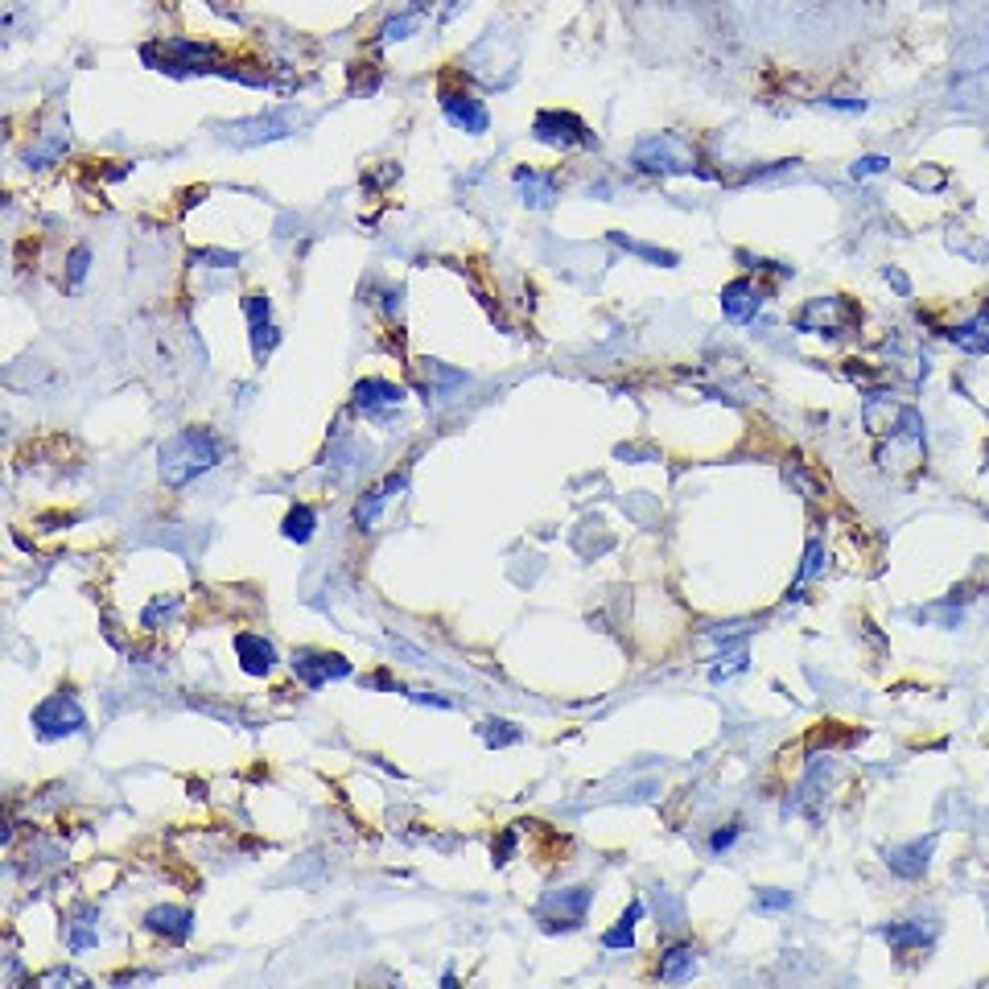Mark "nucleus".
I'll return each instance as SVG.
<instances>
[{"label":"nucleus","instance_id":"423d86ee","mask_svg":"<svg viewBox=\"0 0 989 989\" xmlns=\"http://www.w3.org/2000/svg\"><path fill=\"white\" fill-rule=\"evenodd\" d=\"M858 318V310H854V301H845V297H812L804 310L792 318V326L800 330V334H841L849 322Z\"/></svg>","mask_w":989,"mask_h":989},{"label":"nucleus","instance_id":"f8f14e48","mask_svg":"<svg viewBox=\"0 0 989 989\" xmlns=\"http://www.w3.org/2000/svg\"><path fill=\"white\" fill-rule=\"evenodd\" d=\"M235 656H240V668L248 676H268L272 668H277V647H272L264 635H256V631L235 635Z\"/></svg>","mask_w":989,"mask_h":989},{"label":"nucleus","instance_id":"c9c22d12","mask_svg":"<svg viewBox=\"0 0 989 989\" xmlns=\"http://www.w3.org/2000/svg\"><path fill=\"white\" fill-rule=\"evenodd\" d=\"M821 104L833 112H866V99H849V95H833V99H821Z\"/></svg>","mask_w":989,"mask_h":989},{"label":"nucleus","instance_id":"f257e3e1","mask_svg":"<svg viewBox=\"0 0 989 989\" xmlns=\"http://www.w3.org/2000/svg\"><path fill=\"white\" fill-rule=\"evenodd\" d=\"M157 458H161V479H165V487L178 491V487L194 483L198 474L215 470V466L223 462V446L215 441L211 429L190 425V429H178L174 437H165Z\"/></svg>","mask_w":989,"mask_h":989},{"label":"nucleus","instance_id":"1a4fd4ad","mask_svg":"<svg viewBox=\"0 0 989 989\" xmlns=\"http://www.w3.org/2000/svg\"><path fill=\"white\" fill-rule=\"evenodd\" d=\"M145 928H149L153 936H161L165 944H186L190 932H194V911H190V907H174V903L149 907V911H145Z\"/></svg>","mask_w":989,"mask_h":989},{"label":"nucleus","instance_id":"a211bd4d","mask_svg":"<svg viewBox=\"0 0 989 989\" xmlns=\"http://www.w3.org/2000/svg\"><path fill=\"white\" fill-rule=\"evenodd\" d=\"M516 186H520L528 207H553V198H557V178H544L528 165L516 169Z\"/></svg>","mask_w":989,"mask_h":989},{"label":"nucleus","instance_id":"bb28decb","mask_svg":"<svg viewBox=\"0 0 989 989\" xmlns=\"http://www.w3.org/2000/svg\"><path fill=\"white\" fill-rule=\"evenodd\" d=\"M886 169H891V157H882V153H866V157H858L854 165H849V178H854V182H862V178L886 174Z\"/></svg>","mask_w":989,"mask_h":989},{"label":"nucleus","instance_id":"0eeeda50","mask_svg":"<svg viewBox=\"0 0 989 989\" xmlns=\"http://www.w3.org/2000/svg\"><path fill=\"white\" fill-rule=\"evenodd\" d=\"M293 672L305 689H322L330 680H347L351 676V660L338 652H314V647H301L293 652Z\"/></svg>","mask_w":989,"mask_h":989},{"label":"nucleus","instance_id":"a878e982","mask_svg":"<svg viewBox=\"0 0 989 989\" xmlns=\"http://www.w3.org/2000/svg\"><path fill=\"white\" fill-rule=\"evenodd\" d=\"M524 734L511 726V722H499V718H491V722H483V742L487 746H511V742H520Z\"/></svg>","mask_w":989,"mask_h":989},{"label":"nucleus","instance_id":"6ab92c4d","mask_svg":"<svg viewBox=\"0 0 989 989\" xmlns=\"http://www.w3.org/2000/svg\"><path fill=\"white\" fill-rule=\"evenodd\" d=\"M697 973V948L693 944H672L660 957V981H689Z\"/></svg>","mask_w":989,"mask_h":989},{"label":"nucleus","instance_id":"72a5a7b5","mask_svg":"<svg viewBox=\"0 0 989 989\" xmlns=\"http://www.w3.org/2000/svg\"><path fill=\"white\" fill-rule=\"evenodd\" d=\"M62 149H66V136H54V141H46L38 153H29V165H38V169H42V165H46V161H54Z\"/></svg>","mask_w":989,"mask_h":989},{"label":"nucleus","instance_id":"5701e85b","mask_svg":"<svg viewBox=\"0 0 989 989\" xmlns=\"http://www.w3.org/2000/svg\"><path fill=\"white\" fill-rule=\"evenodd\" d=\"M95 919H99V911H95V907H79L75 924H71V952H83V948L99 944V928H95Z\"/></svg>","mask_w":989,"mask_h":989},{"label":"nucleus","instance_id":"cd10ccee","mask_svg":"<svg viewBox=\"0 0 989 989\" xmlns=\"http://www.w3.org/2000/svg\"><path fill=\"white\" fill-rule=\"evenodd\" d=\"M821 569H825V544H821V536H812L808 553H804V565H800V582H808V577H816Z\"/></svg>","mask_w":989,"mask_h":989},{"label":"nucleus","instance_id":"aec40b11","mask_svg":"<svg viewBox=\"0 0 989 989\" xmlns=\"http://www.w3.org/2000/svg\"><path fill=\"white\" fill-rule=\"evenodd\" d=\"M396 491H404V474H388V483L380 487V491H371L359 507H355V524L359 528H371L375 520H380V511H384V503L396 495Z\"/></svg>","mask_w":989,"mask_h":989},{"label":"nucleus","instance_id":"412c9836","mask_svg":"<svg viewBox=\"0 0 989 989\" xmlns=\"http://www.w3.org/2000/svg\"><path fill=\"white\" fill-rule=\"evenodd\" d=\"M314 528H318V516H314L310 503H297L289 516H285V524H281L285 540H297V544H310L314 540Z\"/></svg>","mask_w":989,"mask_h":989},{"label":"nucleus","instance_id":"39448f33","mask_svg":"<svg viewBox=\"0 0 989 989\" xmlns=\"http://www.w3.org/2000/svg\"><path fill=\"white\" fill-rule=\"evenodd\" d=\"M532 136L549 149H594L598 145V136L573 112H540L532 124Z\"/></svg>","mask_w":989,"mask_h":989},{"label":"nucleus","instance_id":"f03ea898","mask_svg":"<svg viewBox=\"0 0 989 989\" xmlns=\"http://www.w3.org/2000/svg\"><path fill=\"white\" fill-rule=\"evenodd\" d=\"M635 165L643 174H701L697 169V149L676 132L647 136L635 145Z\"/></svg>","mask_w":989,"mask_h":989},{"label":"nucleus","instance_id":"7c9ffc66","mask_svg":"<svg viewBox=\"0 0 989 989\" xmlns=\"http://www.w3.org/2000/svg\"><path fill=\"white\" fill-rule=\"evenodd\" d=\"M190 260L194 264H207V268H235V264H240V252H211V248H202Z\"/></svg>","mask_w":989,"mask_h":989},{"label":"nucleus","instance_id":"b1692460","mask_svg":"<svg viewBox=\"0 0 989 989\" xmlns=\"http://www.w3.org/2000/svg\"><path fill=\"white\" fill-rule=\"evenodd\" d=\"M178 610H182V598L178 594H169V598H157V602H149L145 606V615H141V627H149V631H157V623L165 619H174L178 615Z\"/></svg>","mask_w":989,"mask_h":989},{"label":"nucleus","instance_id":"2f4dec72","mask_svg":"<svg viewBox=\"0 0 989 989\" xmlns=\"http://www.w3.org/2000/svg\"><path fill=\"white\" fill-rule=\"evenodd\" d=\"M87 268H91V248H75V252H71V272H66V281H71V285H83V281H87Z\"/></svg>","mask_w":989,"mask_h":989},{"label":"nucleus","instance_id":"f3484780","mask_svg":"<svg viewBox=\"0 0 989 989\" xmlns=\"http://www.w3.org/2000/svg\"><path fill=\"white\" fill-rule=\"evenodd\" d=\"M948 338H952V343H957L961 351H969V355H989V301L981 305V310H977L969 322L952 326Z\"/></svg>","mask_w":989,"mask_h":989},{"label":"nucleus","instance_id":"4be33fe9","mask_svg":"<svg viewBox=\"0 0 989 989\" xmlns=\"http://www.w3.org/2000/svg\"><path fill=\"white\" fill-rule=\"evenodd\" d=\"M635 919H643V903H639V899H631V907L623 911L619 924L602 936V944H606V948H631V944H635Z\"/></svg>","mask_w":989,"mask_h":989},{"label":"nucleus","instance_id":"9d476101","mask_svg":"<svg viewBox=\"0 0 989 989\" xmlns=\"http://www.w3.org/2000/svg\"><path fill=\"white\" fill-rule=\"evenodd\" d=\"M244 314H248V326H252V355L264 363V359L272 355V347L281 343L277 326H272V318H268V297H264V293H248Z\"/></svg>","mask_w":989,"mask_h":989},{"label":"nucleus","instance_id":"7ed1b4c3","mask_svg":"<svg viewBox=\"0 0 989 989\" xmlns=\"http://www.w3.org/2000/svg\"><path fill=\"white\" fill-rule=\"evenodd\" d=\"M594 903L590 886H565V891H549L536 907V919L544 932H573L577 924H586V911Z\"/></svg>","mask_w":989,"mask_h":989},{"label":"nucleus","instance_id":"4468645a","mask_svg":"<svg viewBox=\"0 0 989 989\" xmlns=\"http://www.w3.org/2000/svg\"><path fill=\"white\" fill-rule=\"evenodd\" d=\"M289 136V120L285 116H256V120H240L227 128V141L235 145H260V141H281Z\"/></svg>","mask_w":989,"mask_h":989},{"label":"nucleus","instance_id":"ddd939ff","mask_svg":"<svg viewBox=\"0 0 989 989\" xmlns=\"http://www.w3.org/2000/svg\"><path fill=\"white\" fill-rule=\"evenodd\" d=\"M404 388L400 384H392V380H359L355 384V408L359 413H367V417H380L384 408H396V404H404Z\"/></svg>","mask_w":989,"mask_h":989},{"label":"nucleus","instance_id":"9b49d317","mask_svg":"<svg viewBox=\"0 0 989 989\" xmlns=\"http://www.w3.org/2000/svg\"><path fill=\"white\" fill-rule=\"evenodd\" d=\"M763 310V289H755V281L750 277H738L722 289V314L738 326H746L750 318H755Z\"/></svg>","mask_w":989,"mask_h":989},{"label":"nucleus","instance_id":"f704fd0d","mask_svg":"<svg viewBox=\"0 0 989 989\" xmlns=\"http://www.w3.org/2000/svg\"><path fill=\"white\" fill-rule=\"evenodd\" d=\"M491 854H495V866H503L511 854H516V829H507V833L499 837V845H491Z\"/></svg>","mask_w":989,"mask_h":989},{"label":"nucleus","instance_id":"473e14b6","mask_svg":"<svg viewBox=\"0 0 989 989\" xmlns=\"http://www.w3.org/2000/svg\"><path fill=\"white\" fill-rule=\"evenodd\" d=\"M738 833H742L738 825H726V829H718V833H713V837H709V854H713V858H722V854H726V849H734V841H738Z\"/></svg>","mask_w":989,"mask_h":989},{"label":"nucleus","instance_id":"c85d7f7f","mask_svg":"<svg viewBox=\"0 0 989 989\" xmlns=\"http://www.w3.org/2000/svg\"><path fill=\"white\" fill-rule=\"evenodd\" d=\"M413 29H417V13H400V17H392V21L384 25L380 38H384V42H404Z\"/></svg>","mask_w":989,"mask_h":989},{"label":"nucleus","instance_id":"393cba45","mask_svg":"<svg viewBox=\"0 0 989 989\" xmlns=\"http://www.w3.org/2000/svg\"><path fill=\"white\" fill-rule=\"evenodd\" d=\"M610 240H615L619 248H627V252H635V256H643V260H652V264H660V268H672L680 256L676 252H664V248H647V244H635V240H627V235H610Z\"/></svg>","mask_w":989,"mask_h":989},{"label":"nucleus","instance_id":"c756f323","mask_svg":"<svg viewBox=\"0 0 989 989\" xmlns=\"http://www.w3.org/2000/svg\"><path fill=\"white\" fill-rule=\"evenodd\" d=\"M755 907H759V911H783V907H792V891H779V886H767V891H759V895H755Z\"/></svg>","mask_w":989,"mask_h":989},{"label":"nucleus","instance_id":"e433bc0d","mask_svg":"<svg viewBox=\"0 0 989 989\" xmlns=\"http://www.w3.org/2000/svg\"><path fill=\"white\" fill-rule=\"evenodd\" d=\"M413 701H421V705H437V709H450L454 701H446V697H433V693H408Z\"/></svg>","mask_w":989,"mask_h":989},{"label":"nucleus","instance_id":"2eb2a0df","mask_svg":"<svg viewBox=\"0 0 989 989\" xmlns=\"http://www.w3.org/2000/svg\"><path fill=\"white\" fill-rule=\"evenodd\" d=\"M878 936L891 944V948H899V952H907V948H928V944L936 940V924H924V919H895V924H882Z\"/></svg>","mask_w":989,"mask_h":989},{"label":"nucleus","instance_id":"dca6fc26","mask_svg":"<svg viewBox=\"0 0 989 989\" xmlns=\"http://www.w3.org/2000/svg\"><path fill=\"white\" fill-rule=\"evenodd\" d=\"M936 849V837L928 841H911V845H899V849H886V866H891L899 878H919L928 870V854Z\"/></svg>","mask_w":989,"mask_h":989},{"label":"nucleus","instance_id":"6e6552de","mask_svg":"<svg viewBox=\"0 0 989 989\" xmlns=\"http://www.w3.org/2000/svg\"><path fill=\"white\" fill-rule=\"evenodd\" d=\"M441 112L446 120L470 136H483L491 128V112L483 108V99H474L470 91H441Z\"/></svg>","mask_w":989,"mask_h":989},{"label":"nucleus","instance_id":"20e7f679","mask_svg":"<svg viewBox=\"0 0 989 989\" xmlns=\"http://www.w3.org/2000/svg\"><path fill=\"white\" fill-rule=\"evenodd\" d=\"M33 730H38L42 742L75 738V734L87 730V713L71 693H54V697H46L38 709H33Z\"/></svg>","mask_w":989,"mask_h":989}]
</instances>
